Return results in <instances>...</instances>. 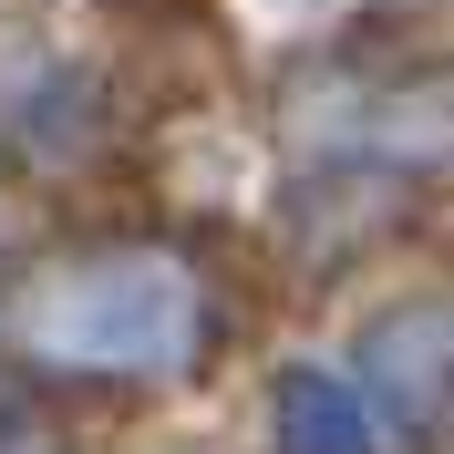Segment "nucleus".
Returning a JSON list of instances; mask_svg holds the SVG:
<instances>
[{"instance_id":"20e7f679","label":"nucleus","mask_w":454,"mask_h":454,"mask_svg":"<svg viewBox=\"0 0 454 454\" xmlns=\"http://www.w3.org/2000/svg\"><path fill=\"white\" fill-rule=\"evenodd\" d=\"M0 454H62V434L42 424L21 393H0Z\"/></svg>"},{"instance_id":"7ed1b4c3","label":"nucleus","mask_w":454,"mask_h":454,"mask_svg":"<svg viewBox=\"0 0 454 454\" xmlns=\"http://www.w3.org/2000/svg\"><path fill=\"white\" fill-rule=\"evenodd\" d=\"M279 454H382V424L340 372H289L279 382Z\"/></svg>"},{"instance_id":"f03ea898","label":"nucleus","mask_w":454,"mask_h":454,"mask_svg":"<svg viewBox=\"0 0 454 454\" xmlns=\"http://www.w3.org/2000/svg\"><path fill=\"white\" fill-rule=\"evenodd\" d=\"M372 393L413 444L454 454V300H413V310H382L362 340Z\"/></svg>"},{"instance_id":"f257e3e1","label":"nucleus","mask_w":454,"mask_h":454,"mask_svg":"<svg viewBox=\"0 0 454 454\" xmlns=\"http://www.w3.org/2000/svg\"><path fill=\"white\" fill-rule=\"evenodd\" d=\"M197 279L155 248H104L11 300V340L62 372H186L197 351Z\"/></svg>"}]
</instances>
